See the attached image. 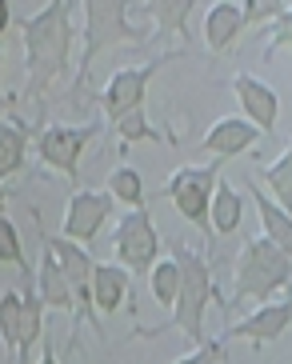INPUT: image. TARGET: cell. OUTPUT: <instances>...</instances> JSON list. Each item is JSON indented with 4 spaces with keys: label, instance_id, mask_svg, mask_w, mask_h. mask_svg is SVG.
Wrapping results in <instances>:
<instances>
[{
    "label": "cell",
    "instance_id": "1",
    "mask_svg": "<svg viewBox=\"0 0 292 364\" xmlns=\"http://www.w3.org/2000/svg\"><path fill=\"white\" fill-rule=\"evenodd\" d=\"M72 48V4L53 0L24 21V97L40 100L68 68Z\"/></svg>",
    "mask_w": 292,
    "mask_h": 364
},
{
    "label": "cell",
    "instance_id": "8",
    "mask_svg": "<svg viewBox=\"0 0 292 364\" xmlns=\"http://www.w3.org/2000/svg\"><path fill=\"white\" fill-rule=\"evenodd\" d=\"M92 136H97V124H76V129L53 124V129L40 132L36 149H40V161L48 164V168L65 172L68 181H76V161H80V152H85V144Z\"/></svg>",
    "mask_w": 292,
    "mask_h": 364
},
{
    "label": "cell",
    "instance_id": "2",
    "mask_svg": "<svg viewBox=\"0 0 292 364\" xmlns=\"http://www.w3.org/2000/svg\"><path fill=\"white\" fill-rule=\"evenodd\" d=\"M152 76H156V65L120 68V73H112L109 88H104V112H109L112 129L120 132L124 144L156 140V129H148V117H144V92H148Z\"/></svg>",
    "mask_w": 292,
    "mask_h": 364
},
{
    "label": "cell",
    "instance_id": "23",
    "mask_svg": "<svg viewBox=\"0 0 292 364\" xmlns=\"http://www.w3.org/2000/svg\"><path fill=\"white\" fill-rule=\"evenodd\" d=\"M264 181H269V193H272L269 200L288 213V204H292V156H288V152L272 161V168L264 172Z\"/></svg>",
    "mask_w": 292,
    "mask_h": 364
},
{
    "label": "cell",
    "instance_id": "10",
    "mask_svg": "<svg viewBox=\"0 0 292 364\" xmlns=\"http://www.w3.org/2000/svg\"><path fill=\"white\" fill-rule=\"evenodd\" d=\"M109 213H112V196L109 193H88V188L72 193L68 213H65V240H72V245L92 240V236L100 232V225L109 220Z\"/></svg>",
    "mask_w": 292,
    "mask_h": 364
},
{
    "label": "cell",
    "instance_id": "24",
    "mask_svg": "<svg viewBox=\"0 0 292 364\" xmlns=\"http://www.w3.org/2000/svg\"><path fill=\"white\" fill-rule=\"evenodd\" d=\"M0 341H4V348L16 353V341H21V292L0 296Z\"/></svg>",
    "mask_w": 292,
    "mask_h": 364
},
{
    "label": "cell",
    "instance_id": "11",
    "mask_svg": "<svg viewBox=\"0 0 292 364\" xmlns=\"http://www.w3.org/2000/svg\"><path fill=\"white\" fill-rule=\"evenodd\" d=\"M232 88H237V100H240L244 120H249L252 129H256V132L276 129V120H281V97H276L264 80H256V76H249V73H240L237 80H232Z\"/></svg>",
    "mask_w": 292,
    "mask_h": 364
},
{
    "label": "cell",
    "instance_id": "14",
    "mask_svg": "<svg viewBox=\"0 0 292 364\" xmlns=\"http://www.w3.org/2000/svg\"><path fill=\"white\" fill-rule=\"evenodd\" d=\"M44 252L53 257V264L60 268V277L72 284V292H88V272H92V257H88L80 245L72 240H60V236H44Z\"/></svg>",
    "mask_w": 292,
    "mask_h": 364
},
{
    "label": "cell",
    "instance_id": "29",
    "mask_svg": "<svg viewBox=\"0 0 292 364\" xmlns=\"http://www.w3.org/2000/svg\"><path fill=\"white\" fill-rule=\"evenodd\" d=\"M0 213H4V188H0Z\"/></svg>",
    "mask_w": 292,
    "mask_h": 364
},
{
    "label": "cell",
    "instance_id": "13",
    "mask_svg": "<svg viewBox=\"0 0 292 364\" xmlns=\"http://www.w3.org/2000/svg\"><path fill=\"white\" fill-rule=\"evenodd\" d=\"M129 284L132 277L120 264H92V272H88V300L100 312H117L124 304V296H129Z\"/></svg>",
    "mask_w": 292,
    "mask_h": 364
},
{
    "label": "cell",
    "instance_id": "12",
    "mask_svg": "<svg viewBox=\"0 0 292 364\" xmlns=\"http://www.w3.org/2000/svg\"><path fill=\"white\" fill-rule=\"evenodd\" d=\"M256 136L260 132L244 117H220L205 132V152H212V156H240V152H249L256 144Z\"/></svg>",
    "mask_w": 292,
    "mask_h": 364
},
{
    "label": "cell",
    "instance_id": "31",
    "mask_svg": "<svg viewBox=\"0 0 292 364\" xmlns=\"http://www.w3.org/2000/svg\"><path fill=\"white\" fill-rule=\"evenodd\" d=\"M0 108H4V100H0Z\"/></svg>",
    "mask_w": 292,
    "mask_h": 364
},
{
    "label": "cell",
    "instance_id": "6",
    "mask_svg": "<svg viewBox=\"0 0 292 364\" xmlns=\"http://www.w3.org/2000/svg\"><path fill=\"white\" fill-rule=\"evenodd\" d=\"M117 257H120V268L124 272H148L152 264H156V252H161V236H156V228H152L148 213L144 208H132V213H124V220L117 225Z\"/></svg>",
    "mask_w": 292,
    "mask_h": 364
},
{
    "label": "cell",
    "instance_id": "7",
    "mask_svg": "<svg viewBox=\"0 0 292 364\" xmlns=\"http://www.w3.org/2000/svg\"><path fill=\"white\" fill-rule=\"evenodd\" d=\"M212 184H217V164L212 168H180L173 181L164 184V196L176 204V213L188 225L208 232V200H212Z\"/></svg>",
    "mask_w": 292,
    "mask_h": 364
},
{
    "label": "cell",
    "instance_id": "18",
    "mask_svg": "<svg viewBox=\"0 0 292 364\" xmlns=\"http://www.w3.org/2000/svg\"><path fill=\"white\" fill-rule=\"evenodd\" d=\"M252 200H256L260 225H264V240L284 248V252H292V216L284 213V208H276V204L269 200V193H260V188H252Z\"/></svg>",
    "mask_w": 292,
    "mask_h": 364
},
{
    "label": "cell",
    "instance_id": "28",
    "mask_svg": "<svg viewBox=\"0 0 292 364\" xmlns=\"http://www.w3.org/2000/svg\"><path fill=\"white\" fill-rule=\"evenodd\" d=\"M40 364H60V360H56V353H53V348H48V353L40 356Z\"/></svg>",
    "mask_w": 292,
    "mask_h": 364
},
{
    "label": "cell",
    "instance_id": "15",
    "mask_svg": "<svg viewBox=\"0 0 292 364\" xmlns=\"http://www.w3.org/2000/svg\"><path fill=\"white\" fill-rule=\"evenodd\" d=\"M244 21H249V9H237V4H225V0L212 4L205 12V44L212 53L228 48V44L237 41V33L244 28Z\"/></svg>",
    "mask_w": 292,
    "mask_h": 364
},
{
    "label": "cell",
    "instance_id": "22",
    "mask_svg": "<svg viewBox=\"0 0 292 364\" xmlns=\"http://www.w3.org/2000/svg\"><path fill=\"white\" fill-rule=\"evenodd\" d=\"M109 193L117 196L120 204H129V208H144V184H141V172L129 168V164L112 168V176H109Z\"/></svg>",
    "mask_w": 292,
    "mask_h": 364
},
{
    "label": "cell",
    "instance_id": "20",
    "mask_svg": "<svg viewBox=\"0 0 292 364\" xmlns=\"http://www.w3.org/2000/svg\"><path fill=\"white\" fill-rule=\"evenodd\" d=\"M40 316H44V304H40V296H36V289H24L21 292V341H16V356H24L36 341H40V332H44Z\"/></svg>",
    "mask_w": 292,
    "mask_h": 364
},
{
    "label": "cell",
    "instance_id": "19",
    "mask_svg": "<svg viewBox=\"0 0 292 364\" xmlns=\"http://www.w3.org/2000/svg\"><path fill=\"white\" fill-rule=\"evenodd\" d=\"M24 149H28V132L21 120H0V181L21 168Z\"/></svg>",
    "mask_w": 292,
    "mask_h": 364
},
{
    "label": "cell",
    "instance_id": "16",
    "mask_svg": "<svg viewBox=\"0 0 292 364\" xmlns=\"http://www.w3.org/2000/svg\"><path fill=\"white\" fill-rule=\"evenodd\" d=\"M240 216H244V200H240V193L232 188L228 181L212 184V200H208V232H237Z\"/></svg>",
    "mask_w": 292,
    "mask_h": 364
},
{
    "label": "cell",
    "instance_id": "26",
    "mask_svg": "<svg viewBox=\"0 0 292 364\" xmlns=\"http://www.w3.org/2000/svg\"><path fill=\"white\" fill-rule=\"evenodd\" d=\"M220 356H225V344H220V341H205V344H196V353H188L184 360H176V364H217Z\"/></svg>",
    "mask_w": 292,
    "mask_h": 364
},
{
    "label": "cell",
    "instance_id": "27",
    "mask_svg": "<svg viewBox=\"0 0 292 364\" xmlns=\"http://www.w3.org/2000/svg\"><path fill=\"white\" fill-rule=\"evenodd\" d=\"M9 21H12V9H9V4H4V0H0V33L9 28Z\"/></svg>",
    "mask_w": 292,
    "mask_h": 364
},
{
    "label": "cell",
    "instance_id": "25",
    "mask_svg": "<svg viewBox=\"0 0 292 364\" xmlns=\"http://www.w3.org/2000/svg\"><path fill=\"white\" fill-rule=\"evenodd\" d=\"M0 260H4V264H16L24 277H28V260H24V248H21V232H16V225H12L4 213H0Z\"/></svg>",
    "mask_w": 292,
    "mask_h": 364
},
{
    "label": "cell",
    "instance_id": "17",
    "mask_svg": "<svg viewBox=\"0 0 292 364\" xmlns=\"http://www.w3.org/2000/svg\"><path fill=\"white\" fill-rule=\"evenodd\" d=\"M36 296H40V304L44 309H60V312H68L72 309V284H68L65 277H60V268L53 264V257L44 252V260H40V272H36Z\"/></svg>",
    "mask_w": 292,
    "mask_h": 364
},
{
    "label": "cell",
    "instance_id": "3",
    "mask_svg": "<svg viewBox=\"0 0 292 364\" xmlns=\"http://www.w3.org/2000/svg\"><path fill=\"white\" fill-rule=\"evenodd\" d=\"M288 272H292V257L284 248L269 245L264 236L260 240H244V248L237 257V296L264 300L269 292L288 289Z\"/></svg>",
    "mask_w": 292,
    "mask_h": 364
},
{
    "label": "cell",
    "instance_id": "30",
    "mask_svg": "<svg viewBox=\"0 0 292 364\" xmlns=\"http://www.w3.org/2000/svg\"><path fill=\"white\" fill-rule=\"evenodd\" d=\"M0 73H4V53H0Z\"/></svg>",
    "mask_w": 292,
    "mask_h": 364
},
{
    "label": "cell",
    "instance_id": "21",
    "mask_svg": "<svg viewBox=\"0 0 292 364\" xmlns=\"http://www.w3.org/2000/svg\"><path fill=\"white\" fill-rule=\"evenodd\" d=\"M148 289H152V300H156V304H168V309H173L176 289H180V268H176V260H156V264L148 268Z\"/></svg>",
    "mask_w": 292,
    "mask_h": 364
},
{
    "label": "cell",
    "instance_id": "4",
    "mask_svg": "<svg viewBox=\"0 0 292 364\" xmlns=\"http://www.w3.org/2000/svg\"><path fill=\"white\" fill-rule=\"evenodd\" d=\"M85 16H88V28H85V56H80V76H76V97L85 92V80L92 73V60H97L109 44L120 41H136V28H132V9L120 4V0H88L85 4Z\"/></svg>",
    "mask_w": 292,
    "mask_h": 364
},
{
    "label": "cell",
    "instance_id": "5",
    "mask_svg": "<svg viewBox=\"0 0 292 364\" xmlns=\"http://www.w3.org/2000/svg\"><path fill=\"white\" fill-rule=\"evenodd\" d=\"M176 268H180V289L173 300L176 328L188 336V344H205V304L212 300V272L196 252H180Z\"/></svg>",
    "mask_w": 292,
    "mask_h": 364
},
{
    "label": "cell",
    "instance_id": "9",
    "mask_svg": "<svg viewBox=\"0 0 292 364\" xmlns=\"http://www.w3.org/2000/svg\"><path fill=\"white\" fill-rule=\"evenodd\" d=\"M288 321H292V304H288V296H284V300H272V304H264V309L249 312L244 321L228 324L225 336H217V341H220V344H228V341L269 344V341H281L284 332H288Z\"/></svg>",
    "mask_w": 292,
    "mask_h": 364
}]
</instances>
